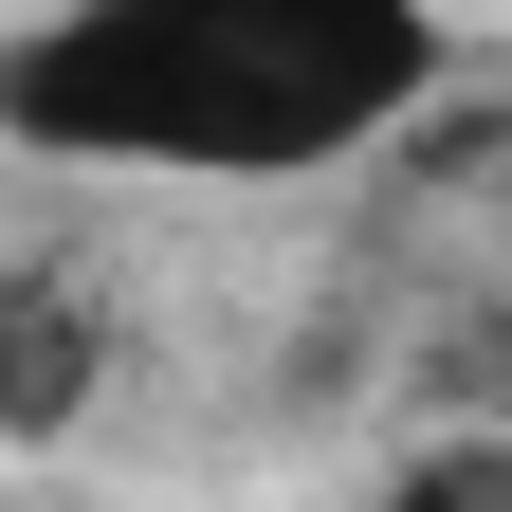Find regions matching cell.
I'll list each match as a JSON object with an SVG mask.
<instances>
[{"mask_svg": "<svg viewBox=\"0 0 512 512\" xmlns=\"http://www.w3.org/2000/svg\"><path fill=\"white\" fill-rule=\"evenodd\" d=\"M421 74H439L421 0H92V19L0 37V147L275 183V165L403 128Z\"/></svg>", "mask_w": 512, "mask_h": 512, "instance_id": "cell-1", "label": "cell"}, {"mask_svg": "<svg viewBox=\"0 0 512 512\" xmlns=\"http://www.w3.org/2000/svg\"><path fill=\"white\" fill-rule=\"evenodd\" d=\"M0 512H19V494H0Z\"/></svg>", "mask_w": 512, "mask_h": 512, "instance_id": "cell-4", "label": "cell"}, {"mask_svg": "<svg viewBox=\"0 0 512 512\" xmlns=\"http://www.w3.org/2000/svg\"><path fill=\"white\" fill-rule=\"evenodd\" d=\"M403 512H512V458H439V476H421Z\"/></svg>", "mask_w": 512, "mask_h": 512, "instance_id": "cell-3", "label": "cell"}, {"mask_svg": "<svg viewBox=\"0 0 512 512\" xmlns=\"http://www.w3.org/2000/svg\"><path fill=\"white\" fill-rule=\"evenodd\" d=\"M92 366H110V330H92L74 275H19V293H0V421H74Z\"/></svg>", "mask_w": 512, "mask_h": 512, "instance_id": "cell-2", "label": "cell"}]
</instances>
